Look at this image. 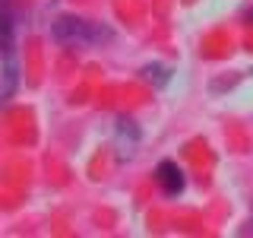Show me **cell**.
<instances>
[{
    "label": "cell",
    "mask_w": 253,
    "mask_h": 238,
    "mask_svg": "<svg viewBox=\"0 0 253 238\" xmlns=\"http://www.w3.org/2000/svg\"><path fill=\"white\" fill-rule=\"evenodd\" d=\"M51 38L60 45H85V48H95V45H108L114 38L108 22H95V19H83V16H60L54 19L51 26Z\"/></svg>",
    "instance_id": "1"
},
{
    "label": "cell",
    "mask_w": 253,
    "mask_h": 238,
    "mask_svg": "<svg viewBox=\"0 0 253 238\" xmlns=\"http://www.w3.org/2000/svg\"><path fill=\"white\" fill-rule=\"evenodd\" d=\"M16 83H19V60H16V19H13V6L3 3V83H0V99H3V105L13 99Z\"/></svg>",
    "instance_id": "2"
},
{
    "label": "cell",
    "mask_w": 253,
    "mask_h": 238,
    "mask_svg": "<svg viewBox=\"0 0 253 238\" xmlns=\"http://www.w3.org/2000/svg\"><path fill=\"white\" fill-rule=\"evenodd\" d=\"M155 181H158V187H162L168 197H180L184 187H187V175H184V169H180L174 159H162V162H158Z\"/></svg>",
    "instance_id": "3"
},
{
    "label": "cell",
    "mask_w": 253,
    "mask_h": 238,
    "mask_svg": "<svg viewBox=\"0 0 253 238\" xmlns=\"http://www.w3.org/2000/svg\"><path fill=\"white\" fill-rule=\"evenodd\" d=\"M139 127H136V121H133V118H117V143H126V149H133L139 143Z\"/></svg>",
    "instance_id": "4"
},
{
    "label": "cell",
    "mask_w": 253,
    "mask_h": 238,
    "mask_svg": "<svg viewBox=\"0 0 253 238\" xmlns=\"http://www.w3.org/2000/svg\"><path fill=\"white\" fill-rule=\"evenodd\" d=\"M142 79L152 83L155 89H165V86L171 83V70L162 67V63H149V67H142Z\"/></svg>",
    "instance_id": "5"
},
{
    "label": "cell",
    "mask_w": 253,
    "mask_h": 238,
    "mask_svg": "<svg viewBox=\"0 0 253 238\" xmlns=\"http://www.w3.org/2000/svg\"><path fill=\"white\" fill-rule=\"evenodd\" d=\"M247 19H250V22H253V10H250V13H247Z\"/></svg>",
    "instance_id": "6"
}]
</instances>
